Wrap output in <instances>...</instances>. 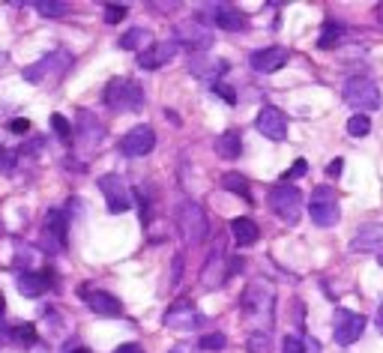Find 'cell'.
<instances>
[{
  "mask_svg": "<svg viewBox=\"0 0 383 353\" xmlns=\"http://www.w3.org/2000/svg\"><path fill=\"white\" fill-rule=\"evenodd\" d=\"M105 105L114 111V114H126V111H138L144 105V90L135 81H126V78H111L105 87Z\"/></svg>",
  "mask_w": 383,
  "mask_h": 353,
  "instance_id": "cell-1",
  "label": "cell"
},
{
  "mask_svg": "<svg viewBox=\"0 0 383 353\" xmlns=\"http://www.w3.org/2000/svg\"><path fill=\"white\" fill-rule=\"evenodd\" d=\"M228 258H225V249L216 246L213 251H210V258L204 260V269H201V285H204L207 290H219L221 285L228 281Z\"/></svg>",
  "mask_w": 383,
  "mask_h": 353,
  "instance_id": "cell-12",
  "label": "cell"
},
{
  "mask_svg": "<svg viewBox=\"0 0 383 353\" xmlns=\"http://www.w3.org/2000/svg\"><path fill=\"white\" fill-rule=\"evenodd\" d=\"M213 90H216V93H219L221 99H225L228 105H234V102H237V93H234V90H230V87H225V84H219V81H216V84H213Z\"/></svg>",
  "mask_w": 383,
  "mask_h": 353,
  "instance_id": "cell-38",
  "label": "cell"
},
{
  "mask_svg": "<svg viewBox=\"0 0 383 353\" xmlns=\"http://www.w3.org/2000/svg\"><path fill=\"white\" fill-rule=\"evenodd\" d=\"M216 153L221 159H240L243 153V141H240V132H225L216 138Z\"/></svg>",
  "mask_w": 383,
  "mask_h": 353,
  "instance_id": "cell-25",
  "label": "cell"
},
{
  "mask_svg": "<svg viewBox=\"0 0 383 353\" xmlns=\"http://www.w3.org/2000/svg\"><path fill=\"white\" fill-rule=\"evenodd\" d=\"M48 288H52V272H33V269H27V272H22V276H18V290H22V297H27V299L42 297Z\"/></svg>",
  "mask_w": 383,
  "mask_h": 353,
  "instance_id": "cell-18",
  "label": "cell"
},
{
  "mask_svg": "<svg viewBox=\"0 0 383 353\" xmlns=\"http://www.w3.org/2000/svg\"><path fill=\"white\" fill-rule=\"evenodd\" d=\"M338 36H341V27L336 22H327L324 30H320V36H318V48H332L338 42Z\"/></svg>",
  "mask_w": 383,
  "mask_h": 353,
  "instance_id": "cell-28",
  "label": "cell"
},
{
  "mask_svg": "<svg viewBox=\"0 0 383 353\" xmlns=\"http://www.w3.org/2000/svg\"><path fill=\"white\" fill-rule=\"evenodd\" d=\"M99 189L105 191V204L111 213H126V210H132V195H129V189L126 183L120 180L117 174H105V177H99Z\"/></svg>",
  "mask_w": 383,
  "mask_h": 353,
  "instance_id": "cell-11",
  "label": "cell"
},
{
  "mask_svg": "<svg viewBox=\"0 0 383 353\" xmlns=\"http://www.w3.org/2000/svg\"><path fill=\"white\" fill-rule=\"evenodd\" d=\"M189 72L204 78V81H219V75L228 72V63L225 60H219V57H195L189 63Z\"/></svg>",
  "mask_w": 383,
  "mask_h": 353,
  "instance_id": "cell-21",
  "label": "cell"
},
{
  "mask_svg": "<svg viewBox=\"0 0 383 353\" xmlns=\"http://www.w3.org/2000/svg\"><path fill=\"white\" fill-rule=\"evenodd\" d=\"M39 147H42V141H39V138L36 141H27V147L22 150V153H33V150H39Z\"/></svg>",
  "mask_w": 383,
  "mask_h": 353,
  "instance_id": "cell-43",
  "label": "cell"
},
{
  "mask_svg": "<svg viewBox=\"0 0 383 353\" xmlns=\"http://www.w3.org/2000/svg\"><path fill=\"white\" fill-rule=\"evenodd\" d=\"M249 353H267L269 347H267V332H251L249 336Z\"/></svg>",
  "mask_w": 383,
  "mask_h": 353,
  "instance_id": "cell-34",
  "label": "cell"
},
{
  "mask_svg": "<svg viewBox=\"0 0 383 353\" xmlns=\"http://www.w3.org/2000/svg\"><path fill=\"white\" fill-rule=\"evenodd\" d=\"M69 66H72V54H69V52H52V54H45L42 60H39V63L27 66L24 78L30 84H42L45 78H60Z\"/></svg>",
  "mask_w": 383,
  "mask_h": 353,
  "instance_id": "cell-7",
  "label": "cell"
},
{
  "mask_svg": "<svg viewBox=\"0 0 383 353\" xmlns=\"http://www.w3.org/2000/svg\"><path fill=\"white\" fill-rule=\"evenodd\" d=\"M174 42L186 45L189 52H204V48L213 45V33H210V27L204 22L192 18V22H183L174 30Z\"/></svg>",
  "mask_w": 383,
  "mask_h": 353,
  "instance_id": "cell-10",
  "label": "cell"
},
{
  "mask_svg": "<svg viewBox=\"0 0 383 353\" xmlns=\"http://www.w3.org/2000/svg\"><path fill=\"white\" fill-rule=\"evenodd\" d=\"M66 216L57 213V210H52L48 213V221H45V234H42V249L48 251V255H57L60 249H63L66 243Z\"/></svg>",
  "mask_w": 383,
  "mask_h": 353,
  "instance_id": "cell-14",
  "label": "cell"
},
{
  "mask_svg": "<svg viewBox=\"0 0 383 353\" xmlns=\"http://www.w3.org/2000/svg\"><path fill=\"white\" fill-rule=\"evenodd\" d=\"M258 132L269 141H285L288 138V117L279 108H264L258 117Z\"/></svg>",
  "mask_w": 383,
  "mask_h": 353,
  "instance_id": "cell-15",
  "label": "cell"
},
{
  "mask_svg": "<svg viewBox=\"0 0 383 353\" xmlns=\"http://www.w3.org/2000/svg\"><path fill=\"white\" fill-rule=\"evenodd\" d=\"M13 165H15L13 150H0V174H3V171H13Z\"/></svg>",
  "mask_w": 383,
  "mask_h": 353,
  "instance_id": "cell-37",
  "label": "cell"
},
{
  "mask_svg": "<svg viewBox=\"0 0 383 353\" xmlns=\"http://www.w3.org/2000/svg\"><path fill=\"white\" fill-rule=\"evenodd\" d=\"M126 18V6L123 3H108L105 6V22L108 24H117V22H123Z\"/></svg>",
  "mask_w": 383,
  "mask_h": 353,
  "instance_id": "cell-35",
  "label": "cell"
},
{
  "mask_svg": "<svg viewBox=\"0 0 383 353\" xmlns=\"http://www.w3.org/2000/svg\"><path fill=\"white\" fill-rule=\"evenodd\" d=\"M375 324H377V329H380V332H383V306H380V308H377V317H375Z\"/></svg>",
  "mask_w": 383,
  "mask_h": 353,
  "instance_id": "cell-44",
  "label": "cell"
},
{
  "mask_svg": "<svg viewBox=\"0 0 383 353\" xmlns=\"http://www.w3.org/2000/svg\"><path fill=\"white\" fill-rule=\"evenodd\" d=\"M216 24L221 30H228V33H240V30H246V15L234 6H219L216 9Z\"/></svg>",
  "mask_w": 383,
  "mask_h": 353,
  "instance_id": "cell-23",
  "label": "cell"
},
{
  "mask_svg": "<svg viewBox=\"0 0 383 353\" xmlns=\"http://www.w3.org/2000/svg\"><path fill=\"white\" fill-rule=\"evenodd\" d=\"M0 311H3V294H0Z\"/></svg>",
  "mask_w": 383,
  "mask_h": 353,
  "instance_id": "cell-48",
  "label": "cell"
},
{
  "mask_svg": "<svg viewBox=\"0 0 383 353\" xmlns=\"http://www.w3.org/2000/svg\"><path fill=\"white\" fill-rule=\"evenodd\" d=\"M366 329V317L359 311H350V308H338L336 317H332V332H336V341L338 345H354V341L362 336Z\"/></svg>",
  "mask_w": 383,
  "mask_h": 353,
  "instance_id": "cell-9",
  "label": "cell"
},
{
  "mask_svg": "<svg viewBox=\"0 0 383 353\" xmlns=\"http://www.w3.org/2000/svg\"><path fill=\"white\" fill-rule=\"evenodd\" d=\"M230 234H234L237 246H251V243H255V240L260 237V230H258V225H255L251 219L240 216V219L230 221Z\"/></svg>",
  "mask_w": 383,
  "mask_h": 353,
  "instance_id": "cell-24",
  "label": "cell"
},
{
  "mask_svg": "<svg viewBox=\"0 0 383 353\" xmlns=\"http://www.w3.org/2000/svg\"><path fill=\"white\" fill-rule=\"evenodd\" d=\"M177 52H180L177 42H156L153 48L141 52L138 63H141V69H159V66H165L171 57H177Z\"/></svg>",
  "mask_w": 383,
  "mask_h": 353,
  "instance_id": "cell-19",
  "label": "cell"
},
{
  "mask_svg": "<svg viewBox=\"0 0 383 353\" xmlns=\"http://www.w3.org/2000/svg\"><path fill=\"white\" fill-rule=\"evenodd\" d=\"M341 165H345V162H341V159H332V162H329V177H338L341 174Z\"/></svg>",
  "mask_w": 383,
  "mask_h": 353,
  "instance_id": "cell-42",
  "label": "cell"
},
{
  "mask_svg": "<svg viewBox=\"0 0 383 353\" xmlns=\"http://www.w3.org/2000/svg\"><path fill=\"white\" fill-rule=\"evenodd\" d=\"M306 171H308V162H306V159H297V162L290 165V171H288L285 177H290V180H294V177H302V174H306Z\"/></svg>",
  "mask_w": 383,
  "mask_h": 353,
  "instance_id": "cell-39",
  "label": "cell"
},
{
  "mask_svg": "<svg viewBox=\"0 0 383 353\" xmlns=\"http://www.w3.org/2000/svg\"><path fill=\"white\" fill-rule=\"evenodd\" d=\"M171 353H189L186 347H174V350H171Z\"/></svg>",
  "mask_w": 383,
  "mask_h": 353,
  "instance_id": "cell-47",
  "label": "cell"
},
{
  "mask_svg": "<svg viewBox=\"0 0 383 353\" xmlns=\"http://www.w3.org/2000/svg\"><path fill=\"white\" fill-rule=\"evenodd\" d=\"M308 216L318 228H336L338 225V195L332 186H315L308 201Z\"/></svg>",
  "mask_w": 383,
  "mask_h": 353,
  "instance_id": "cell-3",
  "label": "cell"
},
{
  "mask_svg": "<svg viewBox=\"0 0 383 353\" xmlns=\"http://www.w3.org/2000/svg\"><path fill=\"white\" fill-rule=\"evenodd\" d=\"M371 132V120L366 114H357V117H350L347 120V135H354V138H366Z\"/></svg>",
  "mask_w": 383,
  "mask_h": 353,
  "instance_id": "cell-29",
  "label": "cell"
},
{
  "mask_svg": "<svg viewBox=\"0 0 383 353\" xmlns=\"http://www.w3.org/2000/svg\"><path fill=\"white\" fill-rule=\"evenodd\" d=\"M9 336H13V338H18V341H22V345H36V327H13V329H9Z\"/></svg>",
  "mask_w": 383,
  "mask_h": 353,
  "instance_id": "cell-32",
  "label": "cell"
},
{
  "mask_svg": "<svg viewBox=\"0 0 383 353\" xmlns=\"http://www.w3.org/2000/svg\"><path fill=\"white\" fill-rule=\"evenodd\" d=\"M52 129H54V135L57 138H69V135H72V126H69V120L66 117H60V114H52Z\"/></svg>",
  "mask_w": 383,
  "mask_h": 353,
  "instance_id": "cell-33",
  "label": "cell"
},
{
  "mask_svg": "<svg viewBox=\"0 0 383 353\" xmlns=\"http://www.w3.org/2000/svg\"><path fill=\"white\" fill-rule=\"evenodd\" d=\"M269 207L279 219H285L288 225H297L302 216V195L297 186L290 183H279L273 191H269Z\"/></svg>",
  "mask_w": 383,
  "mask_h": 353,
  "instance_id": "cell-5",
  "label": "cell"
},
{
  "mask_svg": "<svg viewBox=\"0 0 383 353\" xmlns=\"http://www.w3.org/2000/svg\"><path fill=\"white\" fill-rule=\"evenodd\" d=\"M288 52L285 48H279V45H269V48H260V52H255L249 57V63H251V69L255 72H264V75H269V72H276V69H281L288 63Z\"/></svg>",
  "mask_w": 383,
  "mask_h": 353,
  "instance_id": "cell-16",
  "label": "cell"
},
{
  "mask_svg": "<svg viewBox=\"0 0 383 353\" xmlns=\"http://www.w3.org/2000/svg\"><path fill=\"white\" fill-rule=\"evenodd\" d=\"M156 144V132L150 126H135V129H129V132L123 135V141H120V153L123 156H147L150 150H153Z\"/></svg>",
  "mask_w": 383,
  "mask_h": 353,
  "instance_id": "cell-13",
  "label": "cell"
},
{
  "mask_svg": "<svg viewBox=\"0 0 383 353\" xmlns=\"http://www.w3.org/2000/svg\"><path fill=\"white\" fill-rule=\"evenodd\" d=\"M273 306H276V297L269 290L267 281H251L243 294V311L255 320H269L273 317Z\"/></svg>",
  "mask_w": 383,
  "mask_h": 353,
  "instance_id": "cell-6",
  "label": "cell"
},
{
  "mask_svg": "<svg viewBox=\"0 0 383 353\" xmlns=\"http://www.w3.org/2000/svg\"><path fill=\"white\" fill-rule=\"evenodd\" d=\"M114 353H144V347L141 345H120Z\"/></svg>",
  "mask_w": 383,
  "mask_h": 353,
  "instance_id": "cell-41",
  "label": "cell"
},
{
  "mask_svg": "<svg viewBox=\"0 0 383 353\" xmlns=\"http://www.w3.org/2000/svg\"><path fill=\"white\" fill-rule=\"evenodd\" d=\"M177 225H180V234L189 246H201L207 237V213L204 207L195 204V201H183L177 207Z\"/></svg>",
  "mask_w": 383,
  "mask_h": 353,
  "instance_id": "cell-2",
  "label": "cell"
},
{
  "mask_svg": "<svg viewBox=\"0 0 383 353\" xmlns=\"http://www.w3.org/2000/svg\"><path fill=\"white\" fill-rule=\"evenodd\" d=\"M33 9L39 15H45V18H60V15H66L69 3H63V0H36Z\"/></svg>",
  "mask_w": 383,
  "mask_h": 353,
  "instance_id": "cell-27",
  "label": "cell"
},
{
  "mask_svg": "<svg viewBox=\"0 0 383 353\" xmlns=\"http://www.w3.org/2000/svg\"><path fill=\"white\" fill-rule=\"evenodd\" d=\"M345 102L359 111H377L380 108V90L366 75H354L345 81Z\"/></svg>",
  "mask_w": 383,
  "mask_h": 353,
  "instance_id": "cell-4",
  "label": "cell"
},
{
  "mask_svg": "<svg viewBox=\"0 0 383 353\" xmlns=\"http://www.w3.org/2000/svg\"><path fill=\"white\" fill-rule=\"evenodd\" d=\"M78 135H81L84 150L96 147L102 141V123H99V117L93 111H78Z\"/></svg>",
  "mask_w": 383,
  "mask_h": 353,
  "instance_id": "cell-20",
  "label": "cell"
},
{
  "mask_svg": "<svg viewBox=\"0 0 383 353\" xmlns=\"http://www.w3.org/2000/svg\"><path fill=\"white\" fill-rule=\"evenodd\" d=\"M225 345H228V338L221 336V332H210V336H204V338L198 341V347L201 350H210V353H219Z\"/></svg>",
  "mask_w": 383,
  "mask_h": 353,
  "instance_id": "cell-31",
  "label": "cell"
},
{
  "mask_svg": "<svg viewBox=\"0 0 383 353\" xmlns=\"http://www.w3.org/2000/svg\"><path fill=\"white\" fill-rule=\"evenodd\" d=\"M141 42H147V30L144 27H132L129 33L120 36V48H141Z\"/></svg>",
  "mask_w": 383,
  "mask_h": 353,
  "instance_id": "cell-30",
  "label": "cell"
},
{
  "mask_svg": "<svg viewBox=\"0 0 383 353\" xmlns=\"http://www.w3.org/2000/svg\"><path fill=\"white\" fill-rule=\"evenodd\" d=\"M27 129H30V123H27L24 117H18V120H13V123H9V132H15V135H24Z\"/></svg>",
  "mask_w": 383,
  "mask_h": 353,
  "instance_id": "cell-40",
  "label": "cell"
},
{
  "mask_svg": "<svg viewBox=\"0 0 383 353\" xmlns=\"http://www.w3.org/2000/svg\"><path fill=\"white\" fill-rule=\"evenodd\" d=\"M281 353H306V345H302V338L288 336L285 341H281Z\"/></svg>",
  "mask_w": 383,
  "mask_h": 353,
  "instance_id": "cell-36",
  "label": "cell"
},
{
  "mask_svg": "<svg viewBox=\"0 0 383 353\" xmlns=\"http://www.w3.org/2000/svg\"><path fill=\"white\" fill-rule=\"evenodd\" d=\"M6 336H9V332H6V327L0 324V345H3V338H6Z\"/></svg>",
  "mask_w": 383,
  "mask_h": 353,
  "instance_id": "cell-45",
  "label": "cell"
},
{
  "mask_svg": "<svg viewBox=\"0 0 383 353\" xmlns=\"http://www.w3.org/2000/svg\"><path fill=\"white\" fill-rule=\"evenodd\" d=\"M87 306L96 311V315H120V299L114 294H108V290H93V294H87Z\"/></svg>",
  "mask_w": 383,
  "mask_h": 353,
  "instance_id": "cell-22",
  "label": "cell"
},
{
  "mask_svg": "<svg viewBox=\"0 0 383 353\" xmlns=\"http://www.w3.org/2000/svg\"><path fill=\"white\" fill-rule=\"evenodd\" d=\"M204 315L195 308V302L192 299H177L174 306L165 311V327L168 329H180V332H189V329H198L204 324Z\"/></svg>",
  "mask_w": 383,
  "mask_h": 353,
  "instance_id": "cell-8",
  "label": "cell"
},
{
  "mask_svg": "<svg viewBox=\"0 0 383 353\" xmlns=\"http://www.w3.org/2000/svg\"><path fill=\"white\" fill-rule=\"evenodd\" d=\"M377 18H380V24H383V3L377 6Z\"/></svg>",
  "mask_w": 383,
  "mask_h": 353,
  "instance_id": "cell-46",
  "label": "cell"
},
{
  "mask_svg": "<svg viewBox=\"0 0 383 353\" xmlns=\"http://www.w3.org/2000/svg\"><path fill=\"white\" fill-rule=\"evenodd\" d=\"M221 186H225L228 191H234V195H240V198H246L251 204V189H249V180L243 174H225L221 177Z\"/></svg>",
  "mask_w": 383,
  "mask_h": 353,
  "instance_id": "cell-26",
  "label": "cell"
},
{
  "mask_svg": "<svg viewBox=\"0 0 383 353\" xmlns=\"http://www.w3.org/2000/svg\"><path fill=\"white\" fill-rule=\"evenodd\" d=\"M350 249L354 251H383V225L380 221L362 225L354 234V240H350Z\"/></svg>",
  "mask_w": 383,
  "mask_h": 353,
  "instance_id": "cell-17",
  "label": "cell"
}]
</instances>
